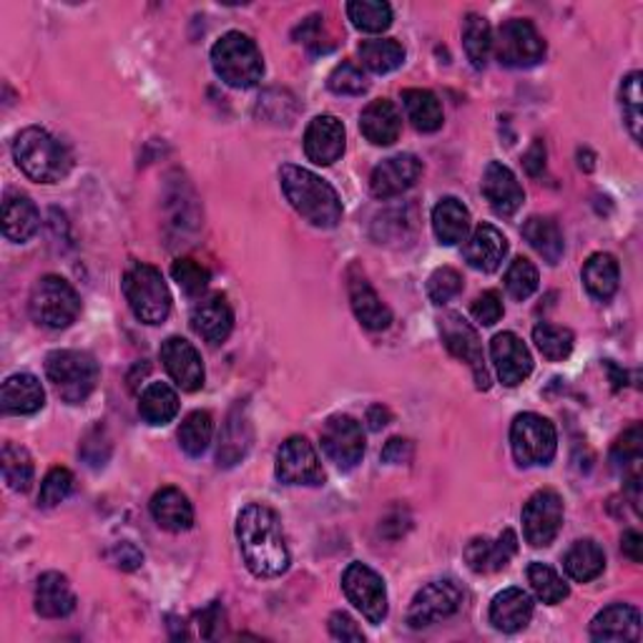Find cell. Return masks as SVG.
<instances>
[{
	"mask_svg": "<svg viewBox=\"0 0 643 643\" xmlns=\"http://www.w3.org/2000/svg\"><path fill=\"white\" fill-rule=\"evenodd\" d=\"M621 109L633 139H641V73L633 71L621 83Z\"/></svg>",
	"mask_w": 643,
	"mask_h": 643,
	"instance_id": "cell-49",
	"label": "cell"
},
{
	"mask_svg": "<svg viewBox=\"0 0 643 643\" xmlns=\"http://www.w3.org/2000/svg\"><path fill=\"white\" fill-rule=\"evenodd\" d=\"M523 164H525V172L531 176H541L543 169H545V144L541 139L533 141V146L525 151L523 156Z\"/></svg>",
	"mask_w": 643,
	"mask_h": 643,
	"instance_id": "cell-57",
	"label": "cell"
},
{
	"mask_svg": "<svg viewBox=\"0 0 643 643\" xmlns=\"http://www.w3.org/2000/svg\"><path fill=\"white\" fill-rule=\"evenodd\" d=\"M347 16L363 33H382L392 25V8L382 0H353L347 3Z\"/></svg>",
	"mask_w": 643,
	"mask_h": 643,
	"instance_id": "cell-44",
	"label": "cell"
},
{
	"mask_svg": "<svg viewBox=\"0 0 643 643\" xmlns=\"http://www.w3.org/2000/svg\"><path fill=\"white\" fill-rule=\"evenodd\" d=\"M194 333L210 345H222L232 335L234 312L222 295H212L198 302L192 309Z\"/></svg>",
	"mask_w": 643,
	"mask_h": 643,
	"instance_id": "cell-22",
	"label": "cell"
},
{
	"mask_svg": "<svg viewBox=\"0 0 643 643\" xmlns=\"http://www.w3.org/2000/svg\"><path fill=\"white\" fill-rule=\"evenodd\" d=\"M329 633H333L337 641H355V643L365 641L363 629L357 626L355 619H349L343 611H337L329 616Z\"/></svg>",
	"mask_w": 643,
	"mask_h": 643,
	"instance_id": "cell-54",
	"label": "cell"
},
{
	"mask_svg": "<svg viewBox=\"0 0 643 643\" xmlns=\"http://www.w3.org/2000/svg\"><path fill=\"white\" fill-rule=\"evenodd\" d=\"M462 292V277L452 267H440L430 274L428 295L435 305H448Z\"/></svg>",
	"mask_w": 643,
	"mask_h": 643,
	"instance_id": "cell-52",
	"label": "cell"
},
{
	"mask_svg": "<svg viewBox=\"0 0 643 643\" xmlns=\"http://www.w3.org/2000/svg\"><path fill=\"white\" fill-rule=\"evenodd\" d=\"M73 493V476L65 468H53L41 482V496H38V506L55 508L61 506L65 498Z\"/></svg>",
	"mask_w": 643,
	"mask_h": 643,
	"instance_id": "cell-51",
	"label": "cell"
},
{
	"mask_svg": "<svg viewBox=\"0 0 643 643\" xmlns=\"http://www.w3.org/2000/svg\"><path fill=\"white\" fill-rule=\"evenodd\" d=\"M528 583H531L533 593L548 606H555L563 599H569V583L558 575L551 565L545 563H531L528 565Z\"/></svg>",
	"mask_w": 643,
	"mask_h": 643,
	"instance_id": "cell-45",
	"label": "cell"
},
{
	"mask_svg": "<svg viewBox=\"0 0 643 643\" xmlns=\"http://www.w3.org/2000/svg\"><path fill=\"white\" fill-rule=\"evenodd\" d=\"M0 468H3V478L8 482V488L16 490V493H25L33 482V458L25 448L16 446V442H6L3 450H0Z\"/></svg>",
	"mask_w": 643,
	"mask_h": 643,
	"instance_id": "cell-43",
	"label": "cell"
},
{
	"mask_svg": "<svg viewBox=\"0 0 643 643\" xmlns=\"http://www.w3.org/2000/svg\"><path fill=\"white\" fill-rule=\"evenodd\" d=\"M493 51L500 65H506V69H531V65L543 61L545 43L531 21L513 18V21H506L498 28Z\"/></svg>",
	"mask_w": 643,
	"mask_h": 643,
	"instance_id": "cell-9",
	"label": "cell"
},
{
	"mask_svg": "<svg viewBox=\"0 0 643 643\" xmlns=\"http://www.w3.org/2000/svg\"><path fill=\"white\" fill-rule=\"evenodd\" d=\"M359 59L363 65L372 73H390L405 63V49L392 38H372V41L359 43Z\"/></svg>",
	"mask_w": 643,
	"mask_h": 643,
	"instance_id": "cell-40",
	"label": "cell"
},
{
	"mask_svg": "<svg viewBox=\"0 0 643 643\" xmlns=\"http://www.w3.org/2000/svg\"><path fill=\"white\" fill-rule=\"evenodd\" d=\"M0 405L6 415H33L45 405V390L41 380L31 372L11 375L0 390Z\"/></svg>",
	"mask_w": 643,
	"mask_h": 643,
	"instance_id": "cell-28",
	"label": "cell"
},
{
	"mask_svg": "<svg viewBox=\"0 0 643 643\" xmlns=\"http://www.w3.org/2000/svg\"><path fill=\"white\" fill-rule=\"evenodd\" d=\"M212 65L220 79L232 89L257 86L264 75L262 51L249 35L239 31L224 33L212 49Z\"/></svg>",
	"mask_w": 643,
	"mask_h": 643,
	"instance_id": "cell-4",
	"label": "cell"
},
{
	"mask_svg": "<svg viewBox=\"0 0 643 643\" xmlns=\"http://www.w3.org/2000/svg\"><path fill=\"white\" fill-rule=\"evenodd\" d=\"M139 412L149 425H166L178 415V395L172 385L151 382L139 400Z\"/></svg>",
	"mask_w": 643,
	"mask_h": 643,
	"instance_id": "cell-38",
	"label": "cell"
},
{
	"mask_svg": "<svg viewBox=\"0 0 643 643\" xmlns=\"http://www.w3.org/2000/svg\"><path fill=\"white\" fill-rule=\"evenodd\" d=\"M343 589L349 603L363 613L370 623H382L387 619V589L385 581L370 565L353 563L343 575Z\"/></svg>",
	"mask_w": 643,
	"mask_h": 643,
	"instance_id": "cell-11",
	"label": "cell"
},
{
	"mask_svg": "<svg viewBox=\"0 0 643 643\" xmlns=\"http://www.w3.org/2000/svg\"><path fill=\"white\" fill-rule=\"evenodd\" d=\"M113 563L119 565L121 571H136L141 563H144V553L139 551L134 543H119L113 548Z\"/></svg>",
	"mask_w": 643,
	"mask_h": 643,
	"instance_id": "cell-55",
	"label": "cell"
},
{
	"mask_svg": "<svg viewBox=\"0 0 643 643\" xmlns=\"http://www.w3.org/2000/svg\"><path fill=\"white\" fill-rule=\"evenodd\" d=\"M621 548L623 553H626L633 563H641L643 561V538L639 531H626L621 538Z\"/></svg>",
	"mask_w": 643,
	"mask_h": 643,
	"instance_id": "cell-58",
	"label": "cell"
},
{
	"mask_svg": "<svg viewBox=\"0 0 643 643\" xmlns=\"http://www.w3.org/2000/svg\"><path fill=\"white\" fill-rule=\"evenodd\" d=\"M28 309H31L35 325L65 329L81 315V297L71 282L55 277V274H45L35 282L31 299H28Z\"/></svg>",
	"mask_w": 643,
	"mask_h": 643,
	"instance_id": "cell-7",
	"label": "cell"
},
{
	"mask_svg": "<svg viewBox=\"0 0 643 643\" xmlns=\"http://www.w3.org/2000/svg\"><path fill=\"white\" fill-rule=\"evenodd\" d=\"M236 541L247 569L257 579H277L289 569V548L282 523L272 508L247 506L236 518Z\"/></svg>",
	"mask_w": 643,
	"mask_h": 643,
	"instance_id": "cell-1",
	"label": "cell"
},
{
	"mask_svg": "<svg viewBox=\"0 0 643 643\" xmlns=\"http://www.w3.org/2000/svg\"><path fill=\"white\" fill-rule=\"evenodd\" d=\"M38 226H41V214H38V206L31 202V196L8 192L3 202L6 239L23 244L38 232Z\"/></svg>",
	"mask_w": 643,
	"mask_h": 643,
	"instance_id": "cell-32",
	"label": "cell"
},
{
	"mask_svg": "<svg viewBox=\"0 0 643 643\" xmlns=\"http://www.w3.org/2000/svg\"><path fill=\"white\" fill-rule=\"evenodd\" d=\"M422 174V164L418 156L412 154H397L385 159L382 164L375 166V172L370 176V192L377 198H392L400 196L402 192H408L410 186H415Z\"/></svg>",
	"mask_w": 643,
	"mask_h": 643,
	"instance_id": "cell-19",
	"label": "cell"
},
{
	"mask_svg": "<svg viewBox=\"0 0 643 643\" xmlns=\"http://www.w3.org/2000/svg\"><path fill=\"white\" fill-rule=\"evenodd\" d=\"M506 254H508L506 234L496 229L493 224H480L468 239L466 249H462V257H466L470 267L486 274L496 272L500 264H503Z\"/></svg>",
	"mask_w": 643,
	"mask_h": 643,
	"instance_id": "cell-24",
	"label": "cell"
},
{
	"mask_svg": "<svg viewBox=\"0 0 643 643\" xmlns=\"http://www.w3.org/2000/svg\"><path fill=\"white\" fill-rule=\"evenodd\" d=\"M249 448H252V425L239 410H236L229 415V420L224 425L216 460H220L222 468H232L236 462H242Z\"/></svg>",
	"mask_w": 643,
	"mask_h": 643,
	"instance_id": "cell-39",
	"label": "cell"
},
{
	"mask_svg": "<svg viewBox=\"0 0 643 643\" xmlns=\"http://www.w3.org/2000/svg\"><path fill=\"white\" fill-rule=\"evenodd\" d=\"M198 626H202V636L204 639H212L214 633H212V626L214 623H222V611H220V603H212L210 609H204L202 613H198Z\"/></svg>",
	"mask_w": 643,
	"mask_h": 643,
	"instance_id": "cell-59",
	"label": "cell"
},
{
	"mask_svg": "<svg viewBox=\"0 0 643 643\" xmlns=\"http://www.w3.org/2000/svg\"><path fill=\"white\" fill-rule=\"evenodd\" d=\"M279 182L287 202L312 226H317V229H335L343 222V202H339L335 186L327 184L315 172L287 164L282 166Z\"/></svg>",
	"mask_w": 643,
	"mask_h": 643,
	"instance_id": "cell-2",
	"label": "cell"
},
{
	"mask_svg": "<svg viewBox=\"0 0 643 643\" xmlns=\"http://www.w3.org/2000/svg\"><path fill=\"white\" fill-rule=\"evenodd\" d=\"M35 611L43 619H65L75 609V595L71 583L61 573H43L35 583Z\"/></svg>",
	"mask_w": 643,
	"mask_h": 643,
	"instance_id": "cell-29",
	"label": "cell"
},
{
	"mask_svg": "<svg viewBox=\"0 0 643 643\" xmlns=\"http://www.w3.org/2000/svg\"><path fill=\"white\" fill-rule=\"evenodd\" d=\"M462 606V591L456 581H432L415 593L408 611L412 629H428L432 623L450 619Z\"/></svg>",
	"mask_w": 643,
	"mask_h": 643,
	"instance_id": "cell-12",
	"label": "cell"
},
{
	"mask_svg": "<svg viewBox=\"0 0 643 643\" xmlns=\"http://www.w3.org/2000/svg\"><path fill=\"white\" fill-rule=\"evenodd\" d=\"M45 375L63 402L81 405L96 390L99 363L81 349H55L45 357Z\"/></svg>",
	"mask_w": 643,
	"mask_h": 643,
	"instance_id": "cell-5",
	"label": "cell"
},
{
	"mask_svg": "<svg viewBox=\"0 0 643 643\" xmlns=\"http://www.w3.org/2000/svg\"><path fill=\"white\" fill-rule=\"evenodd\" d=\"M641 460H643V432L639 425H633L616 440L611 450V466L621 478H626L633 490H639L641 482Z\"/></svg>",
	"mask_w": 643,
	"mask_h": 643,
	"instance_id": "cell-35",
	"label": "cell"
},
{
	"mask_svg": "<svg viewBox=\"0 0 643 643\" xmlns=\"http://www.w3.org/2000/svg\"><path fill=\"white\" fill-rule=\"evenodd\" d=\"M347 134L337 116H317L305 131V154L317 166H333L345 154Z\"/></svg>",
	"mask_w": 643,
	"mask_h": 643,
	"instance_id": "cell-18",
	"label": "cell"
},
{
	"mask_svg": "<svg viewBox=\"0 0 643 643\" xmlns=\"http://www.w3.org/2000/svg\"><path fill=\"white\" fill-rule=\"evenodd\" d=\"M359 131L375 146H392L402 131L400 111L392 101L377 99L359 116Z\"/></svg>",
	"mask_w": 643,
	"mask_h": 643,
	"instance_id": "cell-25",
	"label": "cell"
},
{
	"mask_svg": "<svg viewBox=\"0 0 643 643\" xmlns=\"http://www.w3.org/2000/svg\"><path fill=\"white\" fill-rule=\"evenodd\" d=\"M533 343L545 359L551 363H561V359L569 357L573 353V333L565 327L558 325H548V322H541L533 329Z\"/></svg>",
	"mask_w": 643,
	"mask_h": 643,
	"instance_id": "cell-46",
	"label": "cell"
},
{
	"mask_svg": "<svg viewBox=\"0 0 643 643\" xmlns=\"http://www.w3.org/2000/svg\"><path fill=\"white\" fill-rule=\"evenodd\" d=\"M327 86L329 91H335L337 96H363V93L370 89V83H367L365 73L359 71L355 63L343 61L339 65H335L333 73H329Z\"/></svg>",
	"mask_w": 643,
	"mask_h": 643,
	"instance_id": "cell-48",
	"label": "cell"
},
{
	"mask_svg": "<svg viewBox=\"0 0 643 643\" xmlns=\"http://www.w3.org/2000/svg\"><path fill=\"white\" fill-rule=\"evenodd\" d=\"M538 282H541L538 279V267L531 259L516 257L510 262V267L506 272V289L510 297L518 302L528 299L538 289Z\"/></svg>",
	"mask_w": 643,
	"mask_h": 643,
	"instance_id": "cell-47",
	"label": "cell"
},
{
	"mask_svg": "<svg viewBox=\"0 0 643 643\" xmlns=\"http://www.w3.org/2000/svg\"><path fill=\"white\" fill-rule=\"evenodd\" d=\"M533 619V599L523 589H506L490 603V623L503 633L523 631Z\"/></svg>",
	"mask_w": 643,
	"mask_h": 643,
	"instance_id": "cell-27",
	"label": "cell"
},
{
	"mask_svg": "<svg viewBox=\"0 0 643 643\" xmlns=\"http://www.w3.org/2000/svg\"><path fill=\"white\" fill-rule=\"evenodd\" d=\"M503 297H500V292L496 289H488L482 292V295L472 302V317L476 322H480L482 327H493L496 322H500L503 317Z\"/></svg>",
	"mask_w": 643,
	"mask_h": 643,
	"instance_id": "cell-53",
	"label": "cell"
},
{
	"mask_svg": "<svg viewBox=\"0 0 643 643\" xmlns=\"http://www.w3.org/2000/svg\"><path fill=\"white\" fill-rule=\"evenodd\" d=\"M619 279H621V269L616 257L611 254H593L589 262L583 264V285L589 289V295L593 299L609 302L619 289Z\"/></svg>",
	"mask_w": 643,
	"mask_h": 643,
	"instance_id": "cell-34",
	"label": "cell"
},
{
	"mask_svg": "<svg viewBox=\"0 0 643 643\" xmlns=\"http://www.w3.org/2000/svg\"><path fill=\"white\" fill-rule=\"evenodd\" d=\"M563 525V500L555 490H538L523 508V535L533 548H548Z\"/></svg>",
	"mask_w": 643,
	"mask_h": 643,
	"instance_id": "cell-13",
	"label": "cell"
},
{
	"mask_svg": "<svg viewBox=\"0 0 643 643\" xmlns=\"http://www.w3.org/2000/svg\"><path fill=\"white\" fill-rule=\"evenodd\" d=\"M349 305H353L359 325L372 329V333H382L392 325L390 307L385 305L365 277H349Z\"/></svg>",
	"mask_w": 643,
	"mask_h": 643,
	"instance_id": "cell-26",
	"label": "cell"
},
{
	"mask_svg": "<svg viewBox=\"0 0 643 643\" xmlns=\"http://www.w3.org/2000/svg\"><path fill=\"white\" fill-rule=\"evenodd\" d=\"M405 113H408L410 124L422 131V134H432L442 126V103L428 89H408L402 91Z\"/></svg>",
	"mask_w": 643,
	"mask_h": 643,
	"instance_id": "cell-37",
	"label": "cell"
},
{
	"mask_svg": "<svg viewBox=\"0 0 643 643\" xmlns=\"http://www.w3.org/2000/svg\"><path fill=\"white\" fill-rule=\"evenodd\" d=\"M563 569L569 573V579H573L575 583H589L593 579H599L603 569H606V553H603V548L591 541V538L575 541L563 558Z\"/></svg>",
	"mask_w": 643,
	"mask_h": 643,
	"instance_id": "cell-33",
	"label": "cell"
},
{
	"mask_svg": "<svg viewBox=\"0 0 643 643\" xmlns=\"http://www.w3.org/2000/svg\"><path fill=\"white\" fill-rule=\"evenodd\" d=\"M322 450L329 462L339 470H353L363 462L365 456V435L363 425L349 415H333L322 428Z\"/></svg>",
	"mask_w": 643,
	"mask_h": 643,
	"instance_id": "cell-10",
	"label": "cell"
},
{
	"mask_svg": "<svg viewBox=\"0 0 643 643\" xmlns=\"http://www.w3.org/2000/svg\"><path fill=\"white\" fill-rule=\"evenodd\" d=\"M462 45H466L468 61L472 63V69H486L490 51H493V31H490V23L478 13H470L462 23Z\"/></svg>",
	"mask_w": 643,
	"mask_h": 643,
	"instance_id": "cell-41",
	"label": "cell"
},
{
	"mask_svg": "<svg viewBox=\"0 0 643 643\" xmlns=\"http://www.w3.org/2000/svg\"><path fill=\"white\" fill-rule=\"evenodd\" d=\"M516 553H518V535L513 531H503L496 541H490V538H472L466 548V561L470 565V571L496 573L503 571Z\"/></svg>",
	"mask_w": 643,
	"mask_h": 643,
	"instance_id": "cell-23",
	"label": "cell"
},
{
	"mask_svg": "<svg viewBox=\"0 0 643 643\" xmlns=\"http://www.w3.org/2000/svg\"><path fill=\"white\" fill-rule=\"evenodd\" d=\"M510 448H513L518 466H551L558 450V432L553 422L535 412L518 415L513 428H510Z\"/></svg>",
	"mask_w": 643,
	"mask_h": 643,
	"instance_id": "cell-8",
	"label": "cell"
},
{
	"mask_svg": "<svg viewBox=\"0 0 643 643\" xmlns=\"http://www.w3.org/2000/svg\"><path fill=\"white\" fill-rule=\"evenodd\" d=\"M482 196L488 198L490 210L498 216H513L525 202L523 186L518 184L516 174L500 161H490L482 174Z\"/></svg>",
	"mask_w": 643,
	"mask_h": 643,
	"instance_id": "cell-20",
	"label": "cell"
},
{
	"mask_svg": "<svg viewBox=\"0 0 643 643\" xmlns=\"http://www.w3.org/2000/svg\"><path fill=\"white\" fill-rule=\"evenodd\" d=\"M172 277L178 287H182L188 297L202 295V292L210 287L212 274L202 264L194 259H176L172 267Z\"/></svg>",
	"mask_w": 643,
	"mask_h": 643,
	"instance_id": "cell-50",
	"label": "cell"
},
{
	"mask_svg": "<svg viewBox=\"0 0 643 643\" xmlns=\"http://www.w3.org/2000/svg\"><path fill=\"white\" fill-rule=\"evenodd\" d=\"M432 232L440 244L456 247V244L468 242L470 234V212L468 206L456 196H446L435 204L432 210Z\"/></svg>",
	"mask_w": 643,
	"mask_h": 643,
	"instance_id": "cell-30",
	"label": "cell"
},
{
	"mask_svg": "<svg viewBox=\"0 0 643 643\" xmlns=\"http://www.w3.org/2000/svg\"><path fill=\"white\" fill-rule=\"evenodd\" d=\"M151 516L169 533H184L194 525V508L178 488H161L151 498Z\"/></svg>",
	"mask_w": 643,
	"mask_h": 643,
	"instance_id": "cell-31",
	"label": "cell"
},
{
	"mask_svg": "<svg viewBox=\"0 0 643 643\" xmlns=\"http://www.w3.org/2000/svg\"><path fill=\"white\" fill-rule=\"evenodd\" d=\"M412 458V442L402 438H392L382 450V460L387 466H402V462H410Z\"/></svg>",
	"mask_w": 643,
	"mask_h": 643,
	"instance_id": "cell-56",
	"label": "cell"
},
{
	"mask_svg": "<svg viewBox=\"0 0 643 643\" xmlns=\"http://www.w3.org/2000/svg\"><path fill=\"white\" fill-rule=\"evenodd\" d=\"M13 159L21 172L38 184H55L71 172V151L41 126H28L16 136Z\"/></svg>",
	"mask_w": 643,
	"mask_h": 643,
	"instance_id": "cell-3",
	"label": "cell"
},
{
	"mask_svg": "<svg viewBox=\"0 0 643 643\" xmlns=\"http://www.w3.org/2000/svg\"><path fill=\"white\" fill-rule=\"evenodd\" d=\"M124 297L129 302L131 312L144 325H161L166 322L169 312H172V292H169L164 277L151 264H134L126 274L124 282Z\"/></svg>",
	"mask_w": 643,
	"mask_h": 643,
	"instance_id": "cell-6",
	"label": "cell"
},
{
	"mask_svg": "<svg viewBox=\"0 0 643 643\" xmlns=\"http://www.w3.org/2000/svg\"><path fill=\"white\" fill-rule=\"evenodd\" d=\"M523 239L541 254L548 264H558L563 257V232L551 216H531L523 224Z\"/></svg>",
	"mask_w": 643,
	"mask_h": 643,
	"instance_id": "cell-36",
	"label": "cell"
},
{
	"mask_svg": "<svg viewBox=\"0 0 643 643\" xmlns=\"http://www.w3.org/2000/svg\"><path fill=\"white\" fill-rule=\"evenodd\" d=\"M212 415L206 410H194L192 415H186L182 428H178V446H182L188 458H202L212 446Z\"/></svg>",
	"mask_w": 643,
	"mask_h": 643,
	"instance_id": "cell-42",
	"label": "cell"
},
{
	"mask_svg": "<svg viewBox=\"0 0 643 643\" xmlns=\"http://www.w3.org/2000/svg\"><path fill=\"white\" fill-rule=\"evenodd\" d=\"M367 422H370V430H382L390 422V410L382 408V405H375V408L367 410Z\"/></svg>",
	"mask_w": 643,
	"mask_h": 643,
	"instance_id": "cell-60",
	"label": "cell"
},
{
	"mask_svg": "<svg viewBox=\"0 0 643 643\" xmlns=\"http://www.w3.org/2000/svg\"><path fill=\"white\" fill-rule=\"evenodd\" d=\"M161 363H164L166 372L172 380L182 387L184 392H196L204 387V363L196 347L184 337H169L161 345Z\"/></svg>",
	"mask_w": 643,
	"mask_h": 643,
	"instance_id": "cell-16",
	"label": "cell"
},
{
	"mask_svg": "<svg viewBox=\"0 0 643 643\" xmlns=\"http://www.w3.org/2000/svg\"><path fill=\"white\" fill-rule=\"evenodd\" d=\"M277 480L285 486H322L325 470L307 438H287L277 450Z\"/></svg>",
	"mask_w": 643,
	"mask_h": 643,
	"instance_id": "cell-15",
	"label": "cell"
},
{
	"mask_svg": "<svg viewBox=\"0 0 643 643\" xmlns=\"http://www.w3.org/2000/svg\"><path fill=\"white\" fill-rule=\"evenodd\" d=\"M440 335L442 343L450 349V355L470 365L478 390H488L490 377L486 370V357H482V345L476 327H472L468 319H462V315L452 312V315H446L440 319Z\"/></svg>",
	"mask_w": 643,
	"mask_h": 643,
	"instance_id": "cell-14",
	"label": "cell"
},
{
	"mask_svg": "<svg viewBox=\"0 0 643 643\" xmlns=\"http://www.w3.org/2000/svg\"><path fill=\"white\" fill-rule=\"evenodd\" d=\"M591 639L601 643H621L641 639V613L629 603H611L591 621Z\"/></svg>",
	"mask_w": 643,
	"mask_h": 643,
	"instance_id": "cell-21",
	"label": "cell"
},
{
	"mask_svg": "<svg viewBox=\"0 0 643 643\" xmlns=\"http://www.w3.org/2000/svg\"><path fill=\"white\" fill-rule=\"evenodd\" d=\"M490 357H493L496 372L506 387H518L533 372L531 349L513 333H500L493 337V343H490Z\"/></svg>",
	"mask_w": 643,
	"mask_h": 643,
	"instance_id": "cell-17",
	"label": "cell"
}]
</instances>
